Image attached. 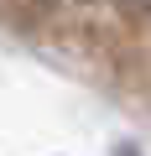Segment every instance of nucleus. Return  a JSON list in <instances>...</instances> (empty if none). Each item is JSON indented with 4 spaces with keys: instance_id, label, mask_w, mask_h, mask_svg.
Returning <instances> with one entry per match:
<instances>
[{
    "instance_id": "f257e3e1",
    "label": "nucleus",
    "mask_w": 151,
    "mask_h": 156,
    "mask_svg": "<svg viewBox=\"0 0 151 156\" xmlns=\"http://www.w3.org/2000/svg\"><path fill=\"white\" fill-rule=\"evenodd\" d=\"M125 5H130V11H151V0H125Z\"/></svg>"
}]
</instances>
